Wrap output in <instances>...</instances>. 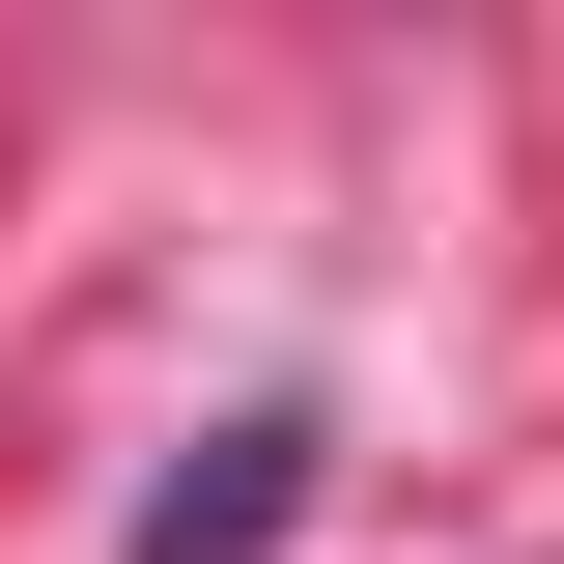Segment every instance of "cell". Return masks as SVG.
Masks as SVG:
<instances>
[{"mask_svg": "<svg viewBox=\"0 0 564 564\" xmlns=\"http://www.w3.org/2000/svg\"><path fill=\"white\" fill-rule=\"evenodd\" d=\"M282 508H311V423H282V395H226L198 452L141 480V536H113V564H282Z\"/></svg>", "mask_w": 564, "mask_h": 564, "instance_id": "1", "label": "cell"}]
</instances>
